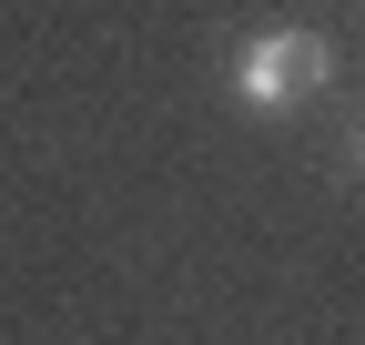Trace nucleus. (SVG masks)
Instances as JSON below:
<instances>
[{"label": "nucleus", "instance_id": "f257e3e1", "mask_svg": "<svg viewBox=\"0 0 365 345\" xmlns=\"http://www.w3.org/2000/svg\"><path fill=\"white\" fill-rule=\"evenodd\" d=\"M325 81H335V41H325V31H294V21H284V31H254L244 51H234V102L264 112V122L294 112L304 92H325Z\"/></svg>", "mask_w": 365, "mask_h": 345}, {"label": "nucleus", "instance_id": "f03ea898", "mask_svg": "<svg viewBox=\"0 0 365 345\" xmlns=\"http://www.w3.org/2000/svg\"><path fill=\"white\" fill-rule=\"evenodd\" d=\"M355 163H365V122H355Z\"/></svg>", "mask_w": 365, "mask_h": 345}]
</instances>
